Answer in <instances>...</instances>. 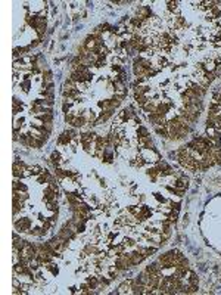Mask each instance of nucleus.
<instances>
[{
	"instance_id": "obj_13",
	"label": "nucleus",
	"mask_w": 221,
	"mask_h": 295,
	"mask_svg": "<svg viewBox=\"0 0 221 295\" xmlns=\"http://www.w3.org/2000/svg\"><path fill=\"white\" fill-rule=\"evenodd\" d=\"M59 161H60V153H59V152H53V153H52V164H53V165H58Z\"/></svg>"
},
{
	"instance_id": "obj_12",
	"label": "nucleus",
	"mask_w": 221,
	"mask_h": 295,
	"mask_svg": "<svg viewBox=\"0 0 221 295\" xmlns=\"http://www.w3.org/2000/svg\"><path fill=\"white\" fill-rule=\"evenodd\" d=\"M197 283H199V280H197L196 275H195V273H190V279H189V285H190V286H195V288H197Z\"/></svg>"
},
{
	"instance_id": "obj_9",
	"label": "nucleus",
	"mask_w": 221,
	"mask_h": 295,
	"mask_svg": "<svg viewBox=\"0 0 221 295\" xmlns=\"http://www.w3.org/2000/svg\"><path fill=\"white\" fill-rule=\"evenodd\" d=\"M136 102H137L140 106H145V105L147 103V99H146L145 95H136Z\"/></svg>"
},
{
	"instance_id": "obj_20",
	"label": "nucleus",
	"mask_w": 221,
	"mask_h": 295,
	"mask_svg": "<svg viewBox=\"0 0 221 295\" xmlns=\"http://www.w3.org/2000/svg\"><path fill=\"white\" fill-rule=\"evenodd\" d=\"M214 73H215V75H217V77H220V75H221V63H218V65L215 66V71H214Z\"/></svg>"
},
{
	"instance_id": "obj_22",
	"label": "nucleus",
	"mask_w": 221,
	"mask_h": 295,
	"mask_svg": "<svg viewBox=\"0 0 221 295\" xmlns=\"http://www.w3.org/2000/svg\"><path fill=\"white\" fill-rule=\"evenodd\" d=\"M175 218H177V211L170 214V221H175Z\"/></svg>"
},
{
	"instance_id": "obj_7",
	"label": "nucleus",
	"mask_w": 221,
	"mask_h": 295,
	"mask_svg": "<svg viewBox=\"0 0 221 295\" xmlns=\"http://www.w3.org/2000/svg\"><path fill=\"white\" fill-rule=\"evenodd\" d=\"M84 124H85V118H84L83 115L75 117V118H74V121H72V126H74V127H83Z\"/></svg>"
},
{
	"instance_id": "obj_5",
	"label": "nucleus",
	"mask_w": 221,
	"mask_h": 295,
	"mask_svg": "<svg viewBox=\"0 0 221 295\" xmlns=\"http://www.w3.org/2000/svg\"><path fill=\"white\" fill-rule=\"evenodd\" d=\"M38 120H41L44 124H46V123H52V120H53L52 111H50V109H46V111H44V114H40V115H38Z\"/></svg>"
},
{
	"instance_id": "obj_6",
	"label": "nucleus",
	"mask_w": 221,
	"mask_h": 295,
	"mask_svg": "<svg viewBox=\"0 0 221 295\" xmlns=\"http://www.w3.org/2000/svg\"><path fill=\"white\" fill-rule=\"evenodd\" d=\"M130 289H131V280H127V282H124V283H122V285L118 288L117 294H125V292H131Z\"/></svg>"
},
{
	"instance_id": "obj_4",
	"label": "nucleus",
	"mask_w": 221,
	"mask_h": 295,
	"mask_svg": "<svg viewBox=\"0 0 221 295\" xmlns=\"http://www.w3.org/2000/svg\"><path fill=\"white\" fill-rule=\"evenodd\" d=\"M56 199V189H53L52 186H49L46 190H44V201L46 202H52Z\"/></svg>"
},
{
	"instance_id": "obj_16",
	"label": "nucleus",
	"mask_w": 221,
	"mask_h": 295,
	"mask_svg": "<svg viewBox=\"0 0 221 295\" xmlns=\"http://www.w3.org/2000/svg\"><path fill=\"white\" fill-rule=\"evenodd\" d=\"M168 10L171 12L177 10V2H168Z\"/></svg>"
},
{
	"instance_id": "obj_14",
	"label": "nucleus",
	"mask_w": 221,
	"mask_h": 295,
	"mask_svg": "<svg viewBox=\"0 0 221 295\" xmlns=\"http://www.w3.org/2000/svg\"><path fill=\"white\" fill-rule=\"evenodd\" d=\"M46 268H47V270H50L53 275H56V273H58V267H55V264H52V263H49V264L46 266Z\"/></svg>"
},
{
	"instance_id": "obj_1",
	"label": "nucleus",
	"mask_w": 221,
	"mask_h": 295,
	"mask_svg": "<svg viewBox=\"0 0 221 295\" xmlns=\"http://www.w3.org/2000/svg\"><path fill=\"white\" fill-rule=\"evenodd\" d=\"M59 236L62 238V239H65V241H69V239H72L74 238V230L69 227V226H63V227L59 230Z\"/></svg>"
},
{
	"instance_id": "obj_10",
	"label": "nucleus",
	"mask_w": 221,
	"mask_h": 295,
	"mask_svg": "<svg viewBox=\"0 0 221 295\" xmlns=\"http://www.w3.org/2000/svg\"><path fill=\"white\" fill-rule=\"evenodd\" d=\"M158 174H159V170H158V168H150V170L147 171V176H149V177H150V179H152L153 181L156 180Z\"/></svg>"
},
{
	"instance_id": "obj_19",
	"label": "nucleus",
	"mask_w": 221,
	"mask_h": 295,
	"mask_svg": "<svg viewBox=\"0 0 221 295\" xmlns=\"http://www.w3.org/2000/svg\"><path fill=\"white\" fill-rule=\"evenodd\" d=\"M31 233H33V235H35V236H40V235H43V233H44V230H43V229H38V227H35V229H34V230H33Z\"/></svg>"
},
{
	"instance_id": "obj_11",
	"label": "nucleus",
	"mask_w": 221,
	"mask_h": 295,
	"mask_svg": "<svg viewBox=\"0 0 221 295\" xmlns=\"http://www.w3.org/2000/svg\"><path fill=\"white\" fill-rule=\"evenodd\" d=\"M145 111L147 112V114H155V112H156V106H155L153 103H146L145 105Z\"/></svg>"
},
{
	"instance_id": "obj_21",
	"label": "nucleus",
	"mask_w": 221,
	"mask_h": 295,
	"mask_svg": "<svg viewBox=\"0 0 221 295\" xmlns=\"http://www.w3.org/2000/svg\"><path fill=\"white\" fill-rule=\"evenodd\" d=\"M139 133L142 134L140 137H145V136H147V130H146L145 127H140V128H139Z\"/></svg>"
},
{
	"instance_id": "obj_3",
	"label": "nucleus",
	"mask_w": 221,
	"mask_h": 295,
	"mask_svg": "<svg viewBox=\"0 0 221 295\" xmlns=\"http://www.w3.org/2000/svg\"><path fill=\"white\" fill-rule=\"evenodd\" d=\"M145 270L147 271L149 276H152V275H161V266H159V263H152Z\"/></svg>"
},
{
	"instance_id": "obj_23",
	"label": "nucleus",
	"mask_w": 221,
	"mask_h": 295,
	"mask_svg": "<svg viewBox=\"0 0 221 295\" xmlns=\"http://www.w3.org/2000/svg\"><path fill=\"white\" fill-rule=\"evenodd\" d=\"M13 286H15V288H18V286H19V283H18V279H16V278L13 279Z\"/></svg>"
},
{
	"instance_id": "obj_8",
	"label": "nucleus",
	"mask_w": 221,
	"mask_h": 295,
	"mask_svg": "<svg viewBox=\"0 0 221 295\" xmlns=\"http://www.w3.org/2000/svg\"><path fill=\"white\" fill-rule=\"evenodd\" d=\"M87 283H88V286H90L92 289H96L97 288V285H99V279L97 278H87Z\"/></svg>"
},
{
	"instance_id": "obj_18",
	"label": "nucleus",
	"mask_w": 221,
	"mask_h": 295,
	"mask_svg": "<svg viewBox=\"0 0 221 295\" xmlns=\"http://www.w3.org/2000/svg\"><path fill=\"white\" fill-rule=\"evenodd\" d=\"M122 245L124 246H133V245H134V241H133V239H124Z\"/></svg>"
},
{
	"instance_id": "obj_2",
	"label": "nucleus",
	"mask_w": 221,
	"mask_h": 295,
	"mask_svg": "<svg viewBox=\"0 0 221 295\" xmlns=\"http://www.w3.org/2000/svg\"><path fill=\"white\" fill-rule=\"evenodd\" d=\"M30 226H31V221L28 218H21L19 221L15 223V227L21 232H28L30 230Z\"/></svg>"
},
{
	"instance_id": "obj_15",
	"label": "nucleus",
	"mask_w": 221,
	"mask_h": 295,
	"mask_svg": "<svg viewBox=\"0 0 221 295\" xmlns=\"http://www.w3.org/2000/svg\"><path fill=\"white\" fill-rule=\"evenodd\" d=\"M47 208H49L50 211H55V210H58V204H55V201L47 202Z\"/></svg>"
},
{
	"instance_id": "obj_17",
	"label": "nucleus",
	"mask_w": 221,
	"mask_h": 295,
	"mask_svg": "<svg viewBox=\"0 0 221 295\" xmlns=\"http://www.w3.org/2000/svg\"><path fill=\"white\" fill-rule=\"evenodd\" d=\"M74 118H75V117H74L72 114H68V112H66V115H65V121H66V123H71V124H72Z\"/></svg>"
}]
</instances>
